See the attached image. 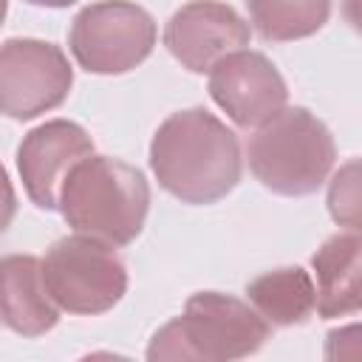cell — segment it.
Here are the masks:
<instances>
[{
    "label": "cell",
    "mask_w": 362,
    "mask_h": 362,
    "mask_svg": "<svg viewBox=\"0 0 362 362\" xmlns=\"http://www.w3.org/2000/svg\"><path fill=\"white\" fill-rule=\"evenodd\" d=\"M150 170L161 189L181 204L226 198L243 170L238 136L206 107L170 113L150 141Z\"/></svg>",
    "instance_id": "obj_1"
},
{
    "label": "cell",
    "mask_w": 362,
    "mask_h": 362,
    "mask_svg": "<svg viewBox=\"0 0 362 362\" xmlns=\"http://www.w3.org/2000/svg\"><path fill=\"white\" fill-rule=\"evenodd\" d=\"M65 223L110 249L133 243L150 212V184L144 173L110 156L79 158L59 187Z\"/></svg>",
    "instance_id": "obj_2"
},
{
    "label": "cell",
    "mask_w": 362,
    "mask_h": 362,
    "mask_svg": "<svg viewBox=\"0 0 362 362\" xmlns=\"http://www.w3.org/2000/svg\"><path fill=\"white\" fill-rule=\"evenodd\" d=\"M269 331L272 325L249 303L221 291H195L184 314L153 334L147 359H243L263 348Z\"/></svg>",
    "instance_id": "obj_3"
},
{
    "label": "cell",
    "mask_w": 362,
    "mask_h": 362,
    "mask_svg": "<svg viewBox=\"0 0 362 362\" xmlns=\"http://www.w3.org/2000/svg\"><path fill=\"white\" fill-rule=\"evenodd\" d=\"M246 158L266 189L300 198L325 184L337 161V144L331 130L308 107H280L257 124Z\"/></svg>",
    "instance_id": "obj_4"
},
{
    "label": "cell",
    "mask_w": 362,
    "mask_h": 362,
    "mask_svg": "<svg viewBox=\"0 0 362 362\" xmlns=\"http://www.w3.org/2000/svg\"><path fill=\"white\" fill-rule=\"evenodd\" d=\"M42 280L57 308L82 317L110 311L127 291V269L119 255L79 232L51 243L42 257Z\"/></svg>",
    "instance_id": "obj_5"
},
{
    "label": "cell",
    "mask_w": 362,
    "mask_h": 362,
    "mask_svg": "<svg viewBox=\"0 0 362 362\" xmlns=\"http://www.w3.org/2000/svg\"><path fill=\"white\" fill-rule=\"evenodd\" d=\"M156 20L133 0H99L85 6L68 31V48L88 74H127L156 48Z\"/></svg>",
    "instance_id": "obj_6"
},
{
    "label": "cell",
    "mask_w": 362,
    "mask_h": 362,
    "mask_svg": "<svg viewBox=\"0 0 362 362\" xmlns=\"http://www.w3.org/2000/svg\"><path fill=\"white\" fill-rule=\"evenodd\" d=\"M74 85L65 51L48 40L11 37L0 45V113L17 122L59 107Z\"/></svg>",
    "instance_id": "obj_7"
},
{
    "label": "cell",
    "mask_w": 362,
    "mask_h": 362,
    "mask_svg": "<svg viewBox=\"0 0 362 362\" xmlns=\"http://www.w3.org/2000/svg\"><path fill=\"white\" fill-rule=\"evenodd\" d=\"M209 96L238 127H257L286 107L288 88L266 54L238 48L209 68Z\"/></svg>",
    "instance_id": "obj_8"
},
{
    "label": "cell",
    "mask_w": 362,
    "mask_h": 362,
    "mask_svg": "<svg viewBox=\"0 0 362 362\" xmlns=\"http://www.w3.org/2000/svg\"><path fill=\"white\" fill-rule=\"evenodd\" d=\"M249 23L221 0H189L164 25L167 51L192 74L209 71L221 57L246 48Z\"/></svg>",
    "instance_id": "obj_9"
},
{
    "label": "cell",
    "mask_w": 362,
    "mask_h": 362,
    "mask_svg": "<svg viewBox=\"0 0 362 362\" xmlns=\"http://www.w3.org/2000/svg\"><path fill=\"white\" fill-rule=\"evenodd\" d=\"M90 153L93 139L76 122L51 119L28 130L17 147V173L23 178L25 195L40 209H57L65 175L79 158Z\"/></svg>",
    "instance_id": "obj_10"
},
{
    "label": "cell",
    "mask_w": 362,
    "mask_h": 362,
    "mask_svg": "<svg viewBox=\"0 0 362 362\" xmlns=\"http://www.w3.org/2000/svg\"><path fill=\"white\" fill-rule=\"evenodd\" d=\"M0 322L20 337H42L59 322V308L42 280L34 255L0 257Z\"/></svg>",
    "instance_id": "obj_11"
},
{
    "label": "cell",
    "mask_w": 362,
    "mask_h": 362,
    "mask_svg": "<svg viewBox=\"0 0 362 362\" xmlns=\"http://www.w3.org/2000/svg\"><path fill=\"white\" fill-rule=\"evenodd\" d=\"M314 308L320 317H345L362 305V240L356 229L331 235L311 257Z\"/></svg>",
    "instance_id": "obj_12"
},
{
    "label": "cell",
    "mask_w": 362,
    "mask_h": 362,
    "mask_svg": "<svg viewBox=\"0 0 362 362\" xmlns=\"http://www.w3.org/2000/svg\"><path fill=\"white\" fill-rule=\"evenodd\" d=\"M252 308L277 328L300 325L314 311V280L303 266H280L246 283Z\"/></svg>",
    "instance_id": "obj_13"
},
{
    "label": "cell",
    "mask_w": 362,
    "mask_h": 362,
    "mask_svg": "<svg viewBox=\"0 0 362 362\" xmlns=\"http://www.w3.org/2000/svg\"><path fill=\"white\" fill-rule=\"evenodd\" d=\"M252 25L269 42H291L317 34L331 14V0H246Z\"/></svg>",
    "instance_id": "obj_14"
},
{
    "label": "cell",
    "mask_w": 362,
    "mask_h": 362,
    "mask_svg": "<svg viewBox=\"0 0 362 362\" xmlns=\"http://www.w3.org/2000/svg\"><path fill=\"white\" fill-rule=\"evenodd\" d=\"M331 218L348 229H359V189H356V161H348L331 181L328 189Z\"/></svg>",
    "instance_id": "obj_15"
},
{
    "label": "cell",
    "mask_w": 362,
    "mask_h": 362,
    "mask_svg": "<svg viewBox=\"0 0 362 362\" xmlns=\"http://www.w3.org/2000/svg\"><path fill=\"white\" fill-rule=\"evenodd\" d=\"M14 215H17V195H14V187H11L6 167L0 164V235L11 226Z\"/></svg>",
    "instance_id": "obj_16"
},
{
    "label": "cell",
    "mask_w": 362,
    "mask_h": 362,
    "mask_svg": "<svg viewBox=\"0 0 362 362\" xmlns=\"http://www.w3.org/2000/svg\"><path fill=\"white\" fill-rule=\"evenodd\" d=\"M25 3H31V6H45V8H65V6H71V3H76V0H25Z\"/></svg>",
    "instance_id": "obj_17"
},
{
    "label": "cell",
    "mask_w": 362,
    "mask_h": 362,
    "mask_svg": "<svg viewBox=\"0 0 362 362\" xmlns=\"http://www.w3.org/2000/svg\"><path fill=\"white\" fill-rule=\"evenodd\" d=\"M6 8H8V0H0V25H3V20H6Z\"/></svg>",
    "instance_id": "obj_18"
}]
</instances>
